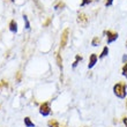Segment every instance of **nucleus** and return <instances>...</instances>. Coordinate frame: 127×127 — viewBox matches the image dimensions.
<instances>
[{"instance_id": "19", "label": "nucleus", "mask_w": 127, "mask_h": 127, "mask_svg": "<svg viewBox=\"0 0 127 127\" xmlns=\"http://www.w3.org/2000/svg\"><path fill=\"white\" fill-rule=\"evenodd\" d=\"M123 63L127 64V54H124V56H123Z\"/></svg>"}, {"instance_id": "7", "label": "nucleus", "mask_w": 127, "mask_h": 127, "mask_svg": "<svg viewBox=\"0 0 127 127\" xmlns=\"http://www.w3.org/2000/svg\"><path fill=\"white\" fill-rule=\"evenodd\" d=\"M9 30L14 33L17 32V23H16V21L15 20H12L9 22Z\"/></svg>"}, {"instance_id": "20", "label": "nucleus", "mask_w": 127, "mask_h": 127, "mask_svg": "<svg viewBox=\"0 0 127 127\" xmlns=\"http://www.w3.org/2000/svg\"><path fill=\"white\" fill-rule=\"evenodd\" d=\"M123 123H124V125L127 127V117H124V118H123Z\"/></svg>"}, {"instance_id": "23", "label": "nucleus", "mask_w": 127, "mask_h": 127, "mask_svg": "<svg viewBox=\"0 0 127 127\" xmlns=\"http://www.w3.org/2000/svg\"><path fill=\"white\" fill-rule=\"evenodd\" d=\"M10 1H14V0H10Z\"/></svg>"}, {"instance_id": "17", "label": "nucleus", "mask_w": 127, "mask_h": 127, "mask_svg": "<svg viewBox=\"0 0 127 127\" xmlns=\"http://www.w3.org/2000/svg\"><path fill=\"white\" fill-rule=\"evenodd\" d=\"M93 2V0H82V2H81V6H87L89 3Z\"/></svg>"}, {"instance_id": "12", "label": "nucleus", "mask_w": 127, "mask_h": 127, "mask_svg": "<svg viewBox=\"0 0 127 127\" xmlns=\"http://www.w3.org/2000/svg\"><path fill=\"white\" fill-rule=\"evenodd\" d=\"M47 126L49 127H60L59 126V123L57 120H54V119H51V120L47 121Z\"/></svg>"}, {"instance_id": "4", "label": "nucleus", "mask_w": 127, "mask_h": 127, "mask_svg": "<svg viewBox=\"0 0 127 127\" xmlns=\"http://www.w3.org/2000/svg\"><path fill=\"white\" fill-rule=\"evenodd\" d=\"M68 35H69V29L67 28L65 30L63 31L61 33V37H60V47L61 49H65L67 45V42H68Z\"/></svg>"}, {"instance_id": "6", "label": "nucleus", "mask_w": 127, "mask_h": 127, "mask_svg": "<svg viewBox=\"0 0 127 127\" xmlns=\"http://www.w3.org/2000/svg\"><path fill=\"white\" fill-rule=\"evenodd\" d=\"M97 61H98V57H97V54L96 53L90 54V57H89V64H88V68L91 69V68L96 65Z\"/></svg>"}, {"instance_id": "11", "label": "nucleus", "mask_w": 127, "mask_h": 127, "mask_svg": "<svg viewBox=\"0 0 127 127\" xmlns=\"http://www.w3.org/2000/svg\"><path fill=\"white\" fill-rule=\"evenodd\" d=\"M24 125L27 127H35V124H33L32 121H31V119L29 117H26L24 118Z\"/></svg>"}, {"instance_id": "3", "label": "nucleus", "mask_w": 127, "mask_h": 127, "mask_svg": "<svg viewBox=\"0 0 127 127\" xmlns=\"http://www.w3.org/2000/svg\"><path fill=\"white\" fill-rule=\"evenodd\" d=\"M104 33L106 35V42H107V44H111V43H113V42H116V40L118 39V37H119L118 32H113V31H111V30L104 31Z\"/></svg>"}, {"instance_id": "14", "label": "nucleus", "mask_w": 127, "mask_h": 127, "mask_svg": "<svg viewBox=\"0 0 127 127\" xmlns=\"http://www.w3.org/2000/svg\"><path fill=\"white\" fill-rule=\"evenodd\" d=\"M23 20H24V23H26V29L29 30V29H30V23H29V21H28L27 15H23Z\"/></svg>"}, {"instance_id": "22", "label": "nucleus", "mask_w": 127, "mask_h": 127, "mask_svg": "<svg viewBox=\"0 0 127 127\" xmlns=\"http://www.w3.org/2000/svg\"><path fill=\"white\" fill-rule=\"evenodd\" d=\"M126 47H127V40H126Z\"/></svg>"}, {"instance_id": "16", "label": "nucleus", "mask_w": 127, "mask_h": 127, "mask_svg": "<svg viewBox=\"0 0 127 127\" xmlns=\"http://www.w3.org/2000/svg\"><path fill=\"white\" fill-rule=\"evenodd\" d=\"M61 7H65V3L61 2V1H59V2H58L57 5L54 6V9H60Z\"/></svg>"}, {"instance_id": "5", "label": "nucleus", "mask_w": 127, "mask_h": 127, "mask_svg": "<svg viewBox=\"0 0 127 127\" xmlns=\"http://www.w3.org/2000/svg\"><path fill=\"white\" fill-rule=\"evenodd\" d=\"M88 22H89V19H88L87 15H86L84 13H80L79 15H77V23L79 24L86 27V26L88 24Z\"/></svg>"}, {"instance_id": "2", "label": "nucleus", "mask_w": 127, "mask_h": 127, "mask_svg": "<svg viewBox=\"0 0 127 127\" xmlns=\"http://www.w3.org/2000/svg\"><path fill=\"white\" fill-rule=\"evenodd\" d=\"M39 113L42 114V116H44V117H46V116H49V114L51 113V105L49 102H44V103L40 104Z\"/></svg>"}, {"instance_id": "1", "label": "nucleus", "mask_w": 127, "mask_h": 127, "mask_svg": "<svg viewBox=\"0 0 127 127\" xmlns=\"http://www.w3.org/2000/svg\"><path fill=\"white\" fill-rule=\"evenodd\" d=\"M113 94L118 97L124 99L127 96V84L125 82H118L113 86Z\"/></svg>"}, {"instance_id": "21", "label": "nucleus", "mask_w": 127, "mask_h": 127, "mask_svg": "<svg viewBox=\"0 0 127 127\" xmlns=\"http://www.w3.org/2000/svg\"><path fill=\"white\" fill-rule=\"evenodd\" d=\"M126 107H127V99H126Z\"/></svg>"}, {"instance_id": "10", "label": "nucleus", "mask_w": 127, "mask_h": 127, "mask_svg": "<svg viewBox=\"0 0 127 127\" xmlns=\"http://www.w3.org/2000/svg\"><path fill=\"white\" fill-rule=\"evenodd\" d=\"M80 61H82V57H81L80 54H76V56H75V60H74V63H73V65H72V67H73V68H75V67H76L77 65L80 64Z\"/></svg>"}, {"instance_id": "9", "label": "nucleus", "mask_w": 127, "mask_h": 127, "mask_svg": "<svg viewBox=\"0 0 127 127\" xmlns=\"http://www.w3.org/2000/svg\"><path fill=\"white\" fill-rule=\"evenodd\" d=\"M56 60H57L58 67H59V68L63 70V58H61V56L59 53H57V56H56Z\"/></svg>"}, {"instance_id": "18", "label": "nucleus", "mask_w": 127, "mask_h": 127, "mask_svg": "<svg viewBox=\"0 0 127 127\" xmlns=\"http://www.w3.org/2000/svg\"><path fill=\"white\" fill-rule=\"evenodd\" d=\"M112 3H113V0H106L105 1V6L110 7V6H112Z\"/></svg>"}, {"instance_id": "8", "label": "nucleus", "mask_w": 127, "mask_h": 127, "mask_svg": "<svg viewBox=\"0 0 127 127\" xmlns=\"http://www.w3.org/2000/svg\"><path fill=\"white\" fill-rule=\"evenodd\" d=\"M109 54V46H104L103 47V50H102V52H100V54H99V59H103V58H105Z\"/></svg>"}, {"instance_id": "13", "label": "nucleus", "mask_w": 127, "mask_h": 127, "mask_svg": "<svg viewBox=\"0 0 127 127\" xmlns=\"http://www.w3.org/2000/svg\"><path fill=\"white\" fill-rule=\"evenodd\" d=\"M99 43H100V38H98V37H94L93 40H91V45L93 46H98Z\"/></svg>"}, {"instance_id": "15", "label": "nucleus", "mask_w": 127, "mask_h": 127, "mask_svg": "<svg viewBox=\"0 0 127 127\" xmlns=\"http://www.w3.org/2000/svg\"><path fill=\"white\" fill-rule=\"evenodd\" d=\"M121 74L127 79V64H124V66L121 68Z\"/></svg>"}]
</instances>
